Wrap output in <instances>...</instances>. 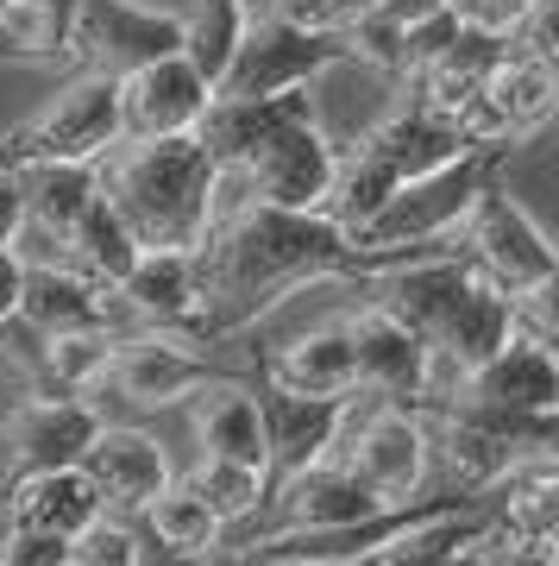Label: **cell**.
<instances>
[{"mask_svg": "<svg viewBox=\"0 0 559 566\" xmlns=\"http://www.w3.org/2000/svg\"><path fill=\"white\" fill-rule=\"evenodd\" d=\"M327 277H359V264H352V240L320 208H240L196 245V340H220Z\"/></svg>", "mask_w": 559, "mask_h": 566, "instance_id": "6da1fadb", "label": "cell"}, {"mask_svg": "<svg viewBox=\"0 0 559 566\" xmlns=\"http://www.w3.org/2000/svg\"><path fill=\"white\" fill-rule=\"evenodd\" d=\"M371 277H378V303L428 346V390L421 397L446 390L460 371L491 359L516 334L509 296L465 259L460 245L397 259V264H383V271H371Z\"/></svg>", "mask_w": 559, "mask_h": 566, "instance_id": "7a4b0ae2", "label": "cell"}, {"mask_svg": "<svg viewBox=\"0 0 559 566\" xmlns=\"http://www.w3.org/2000/svg\"><path fill=\"white\" fill-rule=\"evenodd\" d=\"M101 196L114 202L139 245H182L196 252L208 233V182L214 158L196 133H170V139H120L114 151L95 158Z\"/></svg>", "mask_w": 559, "mask_h": 566, "instance_id": "3957f363", "label": "cell"}, {"mask_svg": "<svg viewBox=\"0 0 559 566\" xmlns=\"http://www.w3.org/2000/svg\"><path fill=\"white\" fill-rule=\"evenodd\" d=\"M497 170H503L497 145H465V151H453L446 164H434V170L397 182V189H390V196H383V202L346 233V240H352L359 277H371V271H383V264H397V259H415V252L453 245V233H460L472 196H478Z\"/></svg>", "mask_w": 559, "mask_h": 566, "instance_id": "277c9868", "label": "cell"}, {"mask_svg": "<svg viewBox=\"0 0 559 566\" xmlns=\"http://www.w3.org/2000/svg\"><path fill=\"white\" fill-rule=\"evenodd\" d=\"M465 133L453 120H440L428 102H415L409 88H402L390 114H383L359 145H340V158H334V182H327V196H320V214L352 233V227L371 214V208L397 189V182L421 177V170H434L446 164L453 151H465Z\"/></svg>", "mask_w": 559, "mask_h": 566, "instance_id": "5b68a950", "label": "cell"}, {"mask_svg": "<svg viewBox=\"0 0 559 566\" xmlns=\"http://www.w3.org/2000/svg\"><path fill=\"white\" fill-rule=\"evenodd\" d=\"M327 460H340L383 510H397V504H415L421 491H428L434 441H428V422H421L415 403H383V397H365L359 390Z\"/></svg>", "mask_w": 559, "mask_h": 566, "instance_id": "8992f818", "label": "cell"}, {"mask_svg": "<svg viewBox=\"0 0 559 566\" xmlns=\"http://www.w3.org/2000/svg\"><path fill=\"white\" fill-rule=\"evenodd\" d=\"M334 63H352L346 57V32L245 7V32L214 82V102H259V95H283V88H308Z\"/></svg>", "mask_w": 559, "mask_h": 566, "instance_id": "52a82bcc", "label": "cell"}, {"mask_svg": "<svg viewBox=\"0 0 559 566\" xmlns=\"http://www.w3.org/2000/svg\"><path fill=\"white\" fill-rule=\"evenodd\" d=\"M114 145H120V76L76 70L32 120L0 139V158L7 164H44V158L95 164Z\"/></svg>", "mask_w": 559, "mask_h": 566, "instance_id": "ba28073f", "label": "cell"}, {"mask_svg": "<svg viewBox=\"0 0 559 566\" xmlns=\"http://www.w3.org/2000/svg\"><path fill=\"white\" fill-rule=\"evenodd\" d=\"M453 245L478 264L484 277L497 283L509 303H516V296H535V290H553V283H559V259H553V245H547V233H540L535 214H528V208H521L497 177L472 196V208H465V221H460V233H453Z\"/></svg>", "mask_w": 559, "mask_h": 566, "instance_id": "9c48e42d", "label": "cell"}, {"mask_svg": "<svg viewBox=\"0 0 559 566\" xmlns=\"http://www.w3.org/2000/svg\"><path fill=\"white\" fill-rule=\"evenodd\" d=\"M182 51V13L145 0H76L70 7V57L101 76H126L151 57Z\"/></svg>", "mask_w": 559, "mask_h": 566, "instance_id": "30bf717a", "label": "cell"}, {"mask_svg": "<svg viewBox=\"0 0 559 566\" xmlns=\"http://www.w3.org/2000/svg\"><path fill=\"white\" fill-rule=\"evenodd\" d=\"M208 378H220V365L201 359L189 334L139 327V334H114L95 390H114V397L133 403V409H164V403H182V397L201 390Z\"/></svg>", "mask_w": 559, "mask_h": 566, "instance_id": "8fae6325", "label": "cell"}, {"mask_svg": "<svg viewBox=\"0 0 559 566\" xmlns=\"http://www.w3.org/2000/svg\"><path fill=\"white\" fill-rule=\"evenodd\" d=\"M553 107H559V70H553V57H528V51L509 44V51L491 63L478 102H472V114H465V139L509 151V145L547 133Z\"/></svg>", "mask_w": 559, "mask_h": 566, "instance_id": "7c38bea8", "label": "cell"}, {"mask_svg": "<svg viewBox=\"0 0 559 566\" xmlns=\"http://www.w3.org/2000/svg\"><path fill=\"white\" fill-rule=\"evenodd\" d=\"M101 428L95 403L88 397H70V390H32L7 409L0 422V465L7 479L20 472H51V465H76L88 434Z\"/></svg>", "mask_w": 559, "mask_h": 566, "instance_id": "4fadbf2b", "label": "cell"}, {"mask_svg": "<svg viewBox=\"0 0 559 566\" xmlns=\"http://www.w3.org/2000/svg\"><path fill=\"white\" fill-rule=\"evenodd\" d=\"M259 390V422H264V497L302 472V465H315L334 453L346 428V409L359 390H346V397H296V390H277V385H252Z\"/></svg>", "mask_w": 559, "mask_h": 566, "instance_id": "5bb4252c", "label": "cell"}, {"mask_svg": "<svg viewBox=\"0 0 559 566\" xmlns=\"http://www.w3.org/2000/svg\"><path fill=\"white\" fill-rule=\"evenodd\" d=\"M214 102V88L182 51L151 57L120 76V139H170V133H196L201 114Z\"/></svg>", "mask_w": 559, "mask_h": 566, "instance_id": "9a60e30c", "label": "cell"}, {"mask_svg": "<svg viewBox=\"0 0 559 566\" xmlns=\"http://www.w3.org/2000/svg\"><path fill=\"white\" fill-rule=\"evenodd\" d=\"M82 479L95 485L107 516H139L164 485H170V453H164L145 428H114L101 422L82 447Z\"/></svg>", "mask_w": 559, "mask_h": 566, "instance_id": "2e32d148", "label": "cell"}, {"mask_svg": "<svg viewBox=\"0 0 559 566\" xmlns=\"http://www.w3.org/2000/svg\"><path fill=\"white\" fill-rule=\"evenodd\" d=\"M346 340H352V378H359L365 397L421 403V390H428V346L390 308L365 303L359 315H346Z\"/></svg>", "mask_w": 559, "mask_h": 566, "instance_id": "e0dca14e", "label": "cell"}, {"mask_svg": "<svg viewBox=\"0 0 559 566\" xmlns=\"http://www.w3.org/2000/svg\"><path fill=\"white\" fill-rule=\"evenodd\" d=\"M114 303H120L126 322L196 340V308H201L196 252H182V245H139V259L126 264V277L114 283Z\"/></svg>", "mask_w": 559, "mask_h": 566, "instance_id": "ac0fdd59", "label": "cell"}, {"mask_svg": "<svg viewBox=\"0 0 559 566\" xmlns=\"http://www.w3.org/2000/svg\"><path fill=\"white\" fill-rule=\"evenodd\" d=\"M25 327L39 334H88V327H120V303L114 290L95 277H82L70 264H25L20 283V308H13Z\"/></svg>", "mask_w": 559, "mask_h": 566, "instance_id": "d6986e66", "label": "cell"}, {"mask_svg": "<svg viewBox=\"0 0 559 566\" xmlns=\"http://www.w3.org/2000/svg\"><path fill=\"white\" fill-rule=\"evenodd\" d=\"M189 403V434H196V460H240L264 472V422H259V390L240 378H208L201 390L182 397Z\"/></svg>", "mask_w": 559, "mask_h": 566, "instance_id": "ffe728a7", "label": "cell"}, {"mask_svg": "<svg viewBox=\"0 0 559 566\" xmlns=\"http://www.w3.org/2000/svg\"><path fill=\"white\" fill-rule=\"evenodd\" d=\"M95 516H107V510H101L95 485L82 479V465H51V472L7 479V523L13 528H39V535L76 542Z\"/></svg>", "mask_w": 559, "mask_h": 566, "instance_id": "44dd1931", "label": "cell"}, {"mask_svg": "<svg viewBox=\"0 0 559 566\" xmlns=\"http://www.w3.org/2000/svg\"><path fill=\"white\" fill-rule=\"evenodd\" d=\"M264 385L296 390V397H346V390H359V378H352L346 315L315 322L308 334H296L289 346H277V353H271V365H264Z\"/></svg>", "mask_w": 559, "mask_h": 566, "instance_id": "7402d4cb", "label": "cell"}, {"mask_svg": "<svg viewBox=\"0 0 559 566\" xmlns=\"http://www.w3.org/2000/svg\"><path fill=\"white\" fill-rule=\"evenodd\" d=\"M139 523L170 560H208V554H220V542H226V523H220L214 510H208V497H201L189 479H177V472H170V485L139 510Z\"/></svg>", "mask_w": 559, "mask_h": 566, "instance_id": "603a6c76", "label": "cell"}, {"mask_svg": "<svg viewBox=\"0 0 559 566\" xmlns=\"http://www.w3.org/2000/svg\"><path fill=\"white\" fill-rule=\"evenodd\" d=\"M133 259H139V240H133V227H126L120 214H114V202H107V196L95 189V202L82 208L76 227L63 233V264L114 290V283L126 277V264H133Z\"/></svg>", "mask_w": 559, "mask_h": 566, "instance_id": "cb8c5ba5", "label": "cell"}, {"mask_svg": "<svg viewBox=\"0 0 559 566\" xmlns=\"http://www.w3.org/2000/svg\"><path fill=\"white\" fill-rule=\"evenodd\" d=\"M70 7L76 0H0V57H70Z\"/></svg>", "mask_w": 559, "mask_h": 566, "instance_id": "d4e9b609", "label": "cell"}, {"mask_svg": "<svg viewBox=\"0 0 559 566\" xmlns=\"http://www.w3.org/2000/svg\"><path fill=\"white\" fill-rule=\"evenodd\" d=\"M245 32V0H196L189 13H182V57L201 70V82L214 88L226 57H233V44Z\"/></svg>", "mask_w": 559, "mask_h": 566, "instance_id": "484cf974", "label": "cell"}, {"mask_svg": "<svg viewBox=\"0 0 559 566\" xmlns=\"http://www.w3.org/2000/svg\"><path fill=\"white\" fill-rule=\"evenodd\" d=\"M189 485L208 497V510H214L226 528L252 523L259 504H264V472H259V465H240V460H196Z\"/></svg>", "mask_w": 559, "mask_h": 566, "instance_id": "4316f807", "label": "cell"}, {"mask_svg": "<svg viewBox=\"0 0 559 566\" xmlns=\"http://www.w3.org/2000/svg\"><path fill=\"white\" fill-rule=\"evenodd\" d=\"M0 566H70V542L7 523V535H0Z\"/></svg>", "mask_w": 559, "mask_h": 566, "instance_id": "83f0119b", "label": "cell"}, {"mask_svg": "<svg viewBox=\"0 0 559 566\" xmlns=\"http://www.w3.org/2000/svg\"><path fill=\"white\" fill-rule=\"evenodd\" d=\"M25 227V189H20V164L0 158V245H13Z\"/></svg>", "mask_w": 559, "mask_h": 566, "instance_id": "f1b7e54d", "label": "cell"}, {"mask_svg": "<svg viewBox=\"0 0 559 566\" xmlns=\"http://www.w3.org/2000/svg\"><path fill=\"white\" fill-rule=\"evenodd\" d=\"M20 283H25V259L13 245H0V322L20 308Z\"/></svg>", "mask_w": 559, "mask_h": 566, "instance_id": "f546056e", "label": "cell"}, {"mask_svg": "<svg viewBox=\"0 0 559 566\" xmlns=\"http://www.w3.org/2000/svg\"><path fill=\"white\" fill-rule=\"evenodd\" d=\"M528 7H535V0H528Z\"/></svg>", "mask_w": 559, "mask_h": 566, "instance_id": "4dcf8cb0", "label": "cell"}, {"mask_svg": "<svg viewBox=\"0 0 559 566\" xmlns=\"http://www.w3.org/2000/svg\"><path fill=\"white\" fill-rule=\"evenodd\" d=\"M465 566H472V560H465Z\"/></svg>", "mask_w": 559, "mask_h": 566, "instance_id": "1f68e13d", "label": "cell"}]
</instances>
